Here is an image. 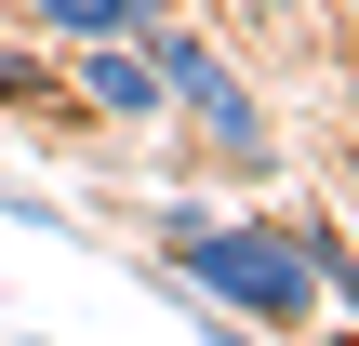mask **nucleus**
Returning <instances> with one entry per match:
<instances>
[{"label":"nucleus","instance_id":"nucleus-1","mask_svg":"<svg viewBox=\"0 0 359 346\" xmlns=\"http://www.w3.org/2000/svg\"><path fill=\"white\" fill-rule=\"evenodd\" d=\"M147 267L173 307H200V333H293V320H333L306 240L280 213H226V200H160L147 213Z\"/></svg>","mask_w":359,"mask_h":346},{"label":"nucleus","instance_id":"nucleus-2","mask_svg":"<svg viewBox=\"0 0 359 346\" xmlns=\"http://www.w3.org/2000/svg\"><path fill=\"white\" fill-rule=\"evenodd\" d=\"M147 53H160L173 133L200 147V173H240V187H280V173H293V147H280V107H266V93L240 80V53H226L213 27L160 13V27H147Z\"/></svg>","mask_w":359,"mask_h":346},{"label":"nucleus","instance_id":"nucleus-3","mask_svg":"<svg viewBox=\"0 0 359 346\" xmlns=\"http://www.w3.org/2000/svg\"><path fill=\"white\" fill-rule=\"evenodd\" d=\"M53 67H67L80 133H173V93H160L147 40H53Z\"/></svg>","mask_w":359,"mask_h":346},{"label":"nucleus","instance_id":"nucleus-4","mask_svg":"<svg viewBox=\"0 0 359 346\" xmlns=\"http://www.w3.org/2000/svg\"><path fill=\"white\" fill-rule=\"evenodd\" d=\"M160 13H187V0H13L27 40H147Z\"/></svg>","mask_w":359,"mask_h":346},{"label":"nucleus","instance_id":"nucleus-5","mask_svg":"<svg viewBox=\"0 0 359 346\" xmlns=\"http://www.w3.org/2000/svg\"><path fill=\"white\" fill-rule=\"evenodd\" d=\"M0 120H53V133H80V107H67V67H53V40H0Z\"/></svg>","mask_w":359,"mask_h":346},{"label":"nucleus","instance_id":"nucleus-6","mask_svg":"<svg viewBox=\"0 0 359 346\" xmlns=\"http://www.w3.org/2000/svg\"><path fill=\"white\" fill-rule=\"evenodd\" d=\"M226 13H253V27H306V0H226Z\"/></svg>","mask_w":359,"mask_h":346}]
</instances>
